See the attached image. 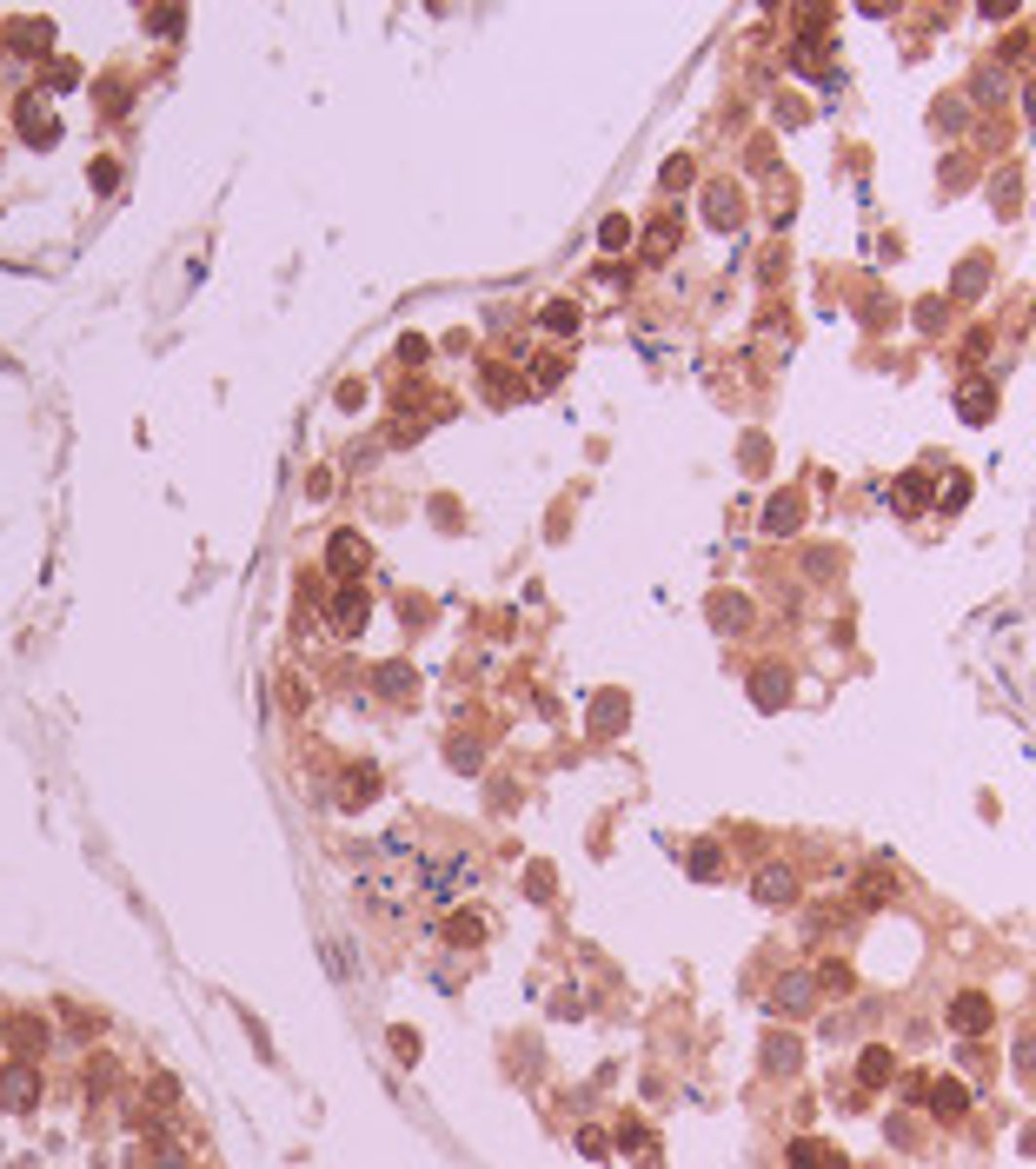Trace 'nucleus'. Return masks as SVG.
<instances>
[{
	"label": "nucleus",
	"instance_id": "9b49d317",
	"mask_svg": "<svg viewBox=\"0 0 1036 1169\" xmlns=\"http://www.w3.org/2000/svg\"><path fill=\"white\" fill-rule=\"evenodd\" d=\"M751 698H758V712H777V705L791 698V672H784V665H758V672H751Z\"/></svg>",
	"mask_w": 1036,
	"mask_h": 1169
},
{
	"label": "nucleus",
	"instance_id": "39448f33",
	"mask_svg": "<svg viewBox=\"0 0 1036 1169\" xmlns=\"http://www.w3.org/2000/svg\"><path fill=\"white\" fill-rule=\"evenodd\" d=\"M751 897H758V904H771V910H784L791 897H797V870H791V864H758Z\"/></svg>",
	"mask_w": 1036,
	"mask_h": 1169
},
{
	"label": "nucleus",
	"instance_id": "c03bdc74",
	"mask_svg": "<svg viewBox=\"0 0 1036 1169\" xmlns=\"http://www.w3.org/2000/svg\"><path fill=\"white\" fill-rule=\"evenodd\" d=\"M1023 114H1030V127H1036V80L1023 87Z\"/></svg>",
	"mask_w": 1036,
	"mask_h": 1169
},
{
	"label": "nucleus",
	"instance_id": "aec40b11",
	"mask_svg": "<svg viewBox=\"0 0 1036 1169\" xmlns=\"http://www.w3.org/2000/svg\"><path fill=\"white\" fill-rule=\"evenodd\" d=\"M990 200H997V213H1017L1023 206V166H1003L990 180Z\"/></svg>",
	"mask_w": 1036,
	"mask_h": 1169
},
{
	"label": "nucleus",
	"instance_id": "72a5a7b5",
	"mask_svg": "<svg viewBox=\"0 0 1036 1169\" xmlns=\"http://www.w3.org/2000/svg\"><path fill=\"white\" fill-rule=\"evenodd\" d=\"M917 333H944V300H917Z\"/></svg>",
	"mask_w": 1036,
	"mask_h": 1169
},
{
	"label": "nucleus",
	"instance_id": "f03ea898",
	"mask_svg": "<svg viewBox=\"0 0 1036 1169\" xmlns=\"http://www.w3.org/2000/svg\"><path fill=\"white\" fill-rule=\"evenodd\" d=\"M817 997H824V990H817L811 970H784V977H777V990H771V1010L797 1023V1017H811V1010H817Z\"/></svg>",
	"mask_w": 1036,
	"mask_h": 1169
},
{
	"label": "nucleus",
	"instance_id": "a19ab883",
	"mask_svg": "<svg viewBox=\"0 0 1036 1169\" xmlns=\"http://www.w3.org/2000/svg\"><path fill=\"white\" fill-rule=\"evenodd\" d=\"M665 187H691V160H684V153L665 166Z\"/></svg>",
	"mask_w": 1036,
	"mask_h": 1169
},
{
	"label": "nucleus",
	"instance_id": "f8f14e48",
	"mask_svg": "<svg viewBox=\"0 0 1036 1169\" xmlns=\"http://www.w3.org/2000/svg\"><path fill=\"white\" fill-rule=\"evenodd\" d=\"M924 1103H930V1116H944V1123H950V1116L970 1110V1090H963L957 1077H937V1083H924Z\"/></svg>",
	"mask_w": 1036,
	"mask_h": 1169
},
{
	"label": "nucleus",
	"instance_id": "37998d69",
	"mask_svg": "<svg viewBox=\"0 0 1036 1169\" xmlns=\"http://www.w3.org/2000/svg\"><path fill=\"white\" fill-rule=\"evenodd\" d=\"M963 505H970V486H963V479H957V486L944 492V512H963Z\"/></svg>",
	"mask_w": 1036,
	"mask_h": 1169
},
{
	"label": "nucleus",
	"instance_id": "ddd939ff",
	"mask_svg": "<svg viewBox=\"0 0 1036 1169\" xmlns=\"http://www.w3.org/2000/svg\"><path fill=\"white\" fill-rule=\"evenodd\" d=\"M47 1017H14L7 1023V1043H14V1056H27V1063H40V1050H47Z\"/></svg>",
	"mask_w": 1036,
	"mask_h": 1169
},
{
	"label": "nucleus",
	"instance_id": "ea45409f",
	"mask_svg": "<svg viewBox=\"0 0 1036 1169\" xmlns=\"http://www.w3.org/2000/svg\"><path fill=\"white\" fill-rule=\"evenodd\" d=\"M100 100H107V114H127V87L120 80H100Z\"/></svg>",
	"mask_w": 1036,
	"mask_h": 1169
},
{
	"label": "nucleus",
	"instance_id": "4c0bfd02",
	"mask_svg": "<svg viewBox=\"0 0 1036 1169\" xmlns=\"http://www.w3.org/2000/svg\"><path fill=\"white\" fill-rule=\"evenodd\" d=\"M525 891H532V897H552V870L532 864V870H525Z\"/></svg>",
	"mask_w": 1036,
	"mask_h": 1169
},
{
	"label": "nucleus",
	"instance_id": "5701e85b",
	"mask_svg": "<svg viewBox=\"0 0 1036 1169\" xmlns=\"http://www.w3.org/2000/svg\"><path fill=\"white\" fill-rule=\"evenodd\" d=\"M372 684H379L386 698H406V691H412V665H399V658H392V665H379V672H372Z\"/></svg>",
	"mask_w": 1036,
	"mask_h": 1169
},
{
	"label": "nucleus",
	"instance_id": "1a4fd4ad",
	"mask_svg": "<svg viewBox=\"0 0 1036 1169\" xmlns=\"http://www.w3.org/2000/svg\"><path fill=\"white\" fill-rule=\"evenodd\" d=\"M890 505H897L904 519L930 512V479H924V472H897V479H890Z\"/></svg>",
	"mask_w": 1036,
	"mask_h": 1169
},
{
	"label": "nucleus",
	"instance_id": "9d476101",
	"mask_svg": "<svg viewBox=\"0 0 1036 1169\" xmlns=\"http://www.w3.org/2000/svg\"><path fill=\"white\" fill-rule=\"evenodd\" d=\"M797 526H804V492H777L771 505H764V531L771 538H791Z\"/></svg>",
	"mask_w": 1036,
	"mask_h": 1169
},
{
	"label": "nucleus",
	"instance_id": "cd10ccee",
	"mask_svg": "<svg viewBox=\"0 0 1036 1169\" xmlns=\"http://www.w3.org/2000/svg\"><path fill=\"white\" fill-rule=\"evenodd\" d=\"M598 246H605V253H618V246H631V220H625V213H611V220L598 227Z\"/></svg>",
	"mask_w": 1036,
	"mask_h": 1169
},
{
	"label": "nucleus",
	"instance_id": "20e7f679",
	"mask_svg": "<svg viewBox=\"0 0 1036 1169\" xmlns=\"http://www.w3.org/2000/svg\"><path fill=\"white\" fill-rule=\"evenodd\" d=\"M990 1023H997V1004H990L983 990H963L957 1004H950V1030H957V1037H983Z\"/></svg>",
	"mask_w": 1036,
	"mask_h": 1169
},
{
	"label": "nucleus",
	"instance_id": "7c9ffc66",
	"mask_svg": "<svg viewBox=\"0 0 1036 1169\" xmlns=\"http://www.w3.org/2000/svg\"><path fill=\"white\" fill-rule=\"evenodd\" d=\"M671 239H678V220H658V227L645 233V253L658 260V253H671Z\"/></svg>",
	"mask_w": 1036,
	"mask_h": 1169
},
{
	"label": "nucleus",
	"instance_id": "393cba45",
	"mask_svg": "<svg viewBox=\"0 0 1036 1169\" xmlns=\"http://www.w3.org/2000/svg\"><path fill=\"white\" fill-rule=\"evenodd\" d=\"M791 67L811 80H831V60H824V47H791Z\"/></svg>",
	"mask_w": 1036,
	"mask_h": 1169
},
{
	"label": "nucleus",
	"instance_id": "dca6fc26",
	"mask_svg": "<svg viewBox=\"0 0 1036 1169\" xmlns=\"http://www.w3.org/2000/svg\"><path fill=\"white\" fill-rule=\"evenodd\" d=\"M957 413L970 419V425H983V419L997 413V385H990V379H970V385L957 392Z\"/></svg>",
	"mask_w": 1036,
	"mask_h": 1169
},
{
	"label": "nucleus",
	"instance_id": "412c9836",
	"mask_svg": "<svg viewBox=\"0 0 1036 1169\" xmlns=\"http://www.w3.org/2000/svg\"><path fill=\"white\" fill-rule=\"evenodd\" d=\"M930 127H937V133H963V127H970V100H963V93H944L937 114H930Z\"/></svg>",
	"mask_w": 1036,
	"mask_h": 1169
},
{
	"label": "nucleus",
	"instance_id": "473e14b6",
	"mask_svg": "<svg viewBox=\"0 0 1036 1169\" xmlns=\"http://www.w3.org/2000/svg\"><path fill=\"white\" fill-rule=\"evenodd\" d=\"M817 990H851V964H837V957H831V964L817 970Z\"/></svg>",
	"mask_w": 1036,
	"mask_h": 1169
},
{
	"label": "nucleus",
	"instance_id": "4468645a",
	"mask_svg": "<svg viewBox=\"0 0 1036 1169\" xmlns=\"http://www.w3.org/2000/svg\"><path fill=\"white\" fill-rule=\"evenodd\" d=\"M890 897H897V877H890V870H864V877H857V891H851L857 910H884Z\"/></svg>",
	"mask_w": 1036,
	"mask_h": 1169
},
{
	"label": "nucleus",
	"instance_id": "f3484780",
	"mask_svg": "<svg viewBox=\"0 0 1036 1169\" xmlns=\"http://www.w3.org/2000/svg\"><path fill=\"white\" fill-rule=\"evenodd\" d=\"M890 1077H897V1056H890L884 1043H870V1050L857 1056V1083H864V1090H884Z\"/></svg>",
	"mask_w": 1036,
	"mask_h": 1169
},
{
	"label": "nucleus",
	"instance_id": "e433bc0d",
	"mask_svg": "<svg viewBox=\"0 0 1036 1169\" xmlns=\"http://www.w3.org/2000/svg\"><path fill=\"white\" fill-rule=\"evenodd\" d=\"M180 20H186L180 7H160V14H153L147 27H153V34H180Z\"/></svg>",
	"mask_w": 1036,
	"mask_h": 1169
},
{
	"label": "nucleus",
	"instance_id": "c85d7f7f",
	"mask_svg": "<svg viewBox=\"0 0 1036 1169\" xmlns=\"http://www.w3.org/2000/svg\"><path fill=\"white\" fill-rule=\"evenodd\" d=\"M711 618L738 632V625H751V604H744V599H711Z\"/></svg>",
	"mask_w": 1036,
	"mask_h": 1169
},
{
	"label": "nucleus",
	"instance_id": "6ab92c4d",
	"mask_svg": "<svg viewBox=\"0 0 1036 1169\" xmlns=\"http://www.w3.org/2000/svg\"><path fill=\"white\" fill-rule=\"evenodd\" d=\"M797 1063H804V1043H797V1037H764V1070H771V1077H791V1070H797Z\"/></svg>",
	"mask_w": 1036,
	"mask_h": 1169
},
{
	"label": "nucleus",
	"instance_id": "423d86ee",
	"mask_svg": "<svg viewBox=\"0 0 1036 1169\" xmlns=\"http://www.w3.org/2000/svg\"><path fill=\"white\" fill-rule=\"evenodd\" d=\"M366 538H359V531H333V538H326V571H333V578H359V571H366Z\"/></svg>",
	"mask_w": 1036,
	"mask_h": 1169
},
{
	"label": "nucleus",
	"instance_id": "a211bd4d",
	"mask_svg": "<svg viewBox=\"0 0 1036 1169\" xmlns=\"http://www.w3.org/2000/svg\"><path fill=\"white\" fill-rule=\"evenodd\" d=\"M47 40H54V27H47V20H7V47H14L20 60H34Z\"/></svg>",
	"mask_w": 1036,
	"mask_h": 1169
},
{
	"label": "nucleus",
	"instance_id": "f704fd0d",
	"mask_svg": "<svg viewBox=\"0 0 1036 1169\" xmlns=\"http://www.w3.org/2000/svg\"><path fill=\"white\" fill-rule=\"evenodd\" d=\"M970 93H977V100H990V93H1003V67H983V74L970 80Z\"/></svg>",
	"mask_w": 1036,
	"mask_h": 1169
},
{
	"label": "nucleus",
	"instance_id": "4be33fe9",
	"mask_svg": "<svg viewBox=\"0 0 1036 1169\" xmlns=\"http://www.w3.org/2000/svg\"><path fill=\"white\" fill-rule=\"evenodd\" d=\"M983 286H990V260H983V253H970V260L957 266V293H963V300H977Z\"/></svg>",
	"mask_w": 1036,
	"mask_h": 1169
},
{
	"label": "nucleus",
	"instance_id": "f257e3e1",
	"mask_svg": "<svg viewBox=\"0 0 1036 1169\" xmlns=\"http://www.w3.org/2000/svg\"><path fill=\"white\" fill-rule=\"evenodd\" d=\"M40 1090H47V1077H40V1063H27V1056H14V1063H0V1103L20 1116V1110H34Z\"/></svg>",
	"mask_w": 1036,
	"mask_h": 1169
},
{
	"label": "nucleus",
	"instance_id": "0eeeda50",
	"mask_svg": "<svg viewBox=\"0 0 1036 1169\" xmlns=\"http://www.w3.org/2000/svg\"><path fill=\"white\" fill-rule=\"evenodd\" d=\"M366 618H372V599L359 592V585H339V592H333V632H339V639H359V632H366Z\"/></svg>",
	"mask_w": 1036,
	"mask_h": 1169
},
{
	"label": "nucleus",
	"instance_id": "c9c22d12",
	"mask_svg": "<svg viewBox=\"0 0 1036 1169\" xmlns=\"http://www.w3.org/2000/svg\"><path fill=\"white\" fill-rule=\"evenodd\" d=\"M558 379H565V366H558V359H538V366H532V385H538V392H552Z\"/></svg>",
	"mask_w": 1036,
	"mask_h": 1169
},
{
	"label": "nucleus",
	"instance_id": "79ce46f5",
	"mask_svg": "<svg viewBox=\"0 0 1036 1169\" xmlns=\"http://www.w3.org/2000/svg\"><path fill=\"white\" fill-rule=\"evenodd\" d=\"M47 80H54V87H74L80 67H74V60H54V67H47Z\"/></svg>",
	"mask_w": 1036,
	"mask_h": 1169
},
{
	"label": "nucleus",
	"instance_id": "c756f323",
	"mask_svg": "<svg viewBox=\"0 0 1036 1169\" xmlns=\"http://www.w3.org/2000/svg\"><path fill=\"white\" fill-rule=\"evenodd\" d=\"M718 870H724L718 844H691V877H718Z\"/></svg>",
	"mask_w": 1036,
	"mask_h": 1169
},
{
	"label": "nucleus",
	"instance_id": "a878e982",
	"mask_svg": "<svg viewBox=\"0 0 1036 1169\" xmlns=\"http://www.w3.org/2000/svg\"><path fill=\"white\" fill-rule=\"evenodd\" d=\"M824 27H831V7H804V14H797V47H817Z\"/></svg>",
	"mask_w": 1036,
	"mask_h": 1169
},
{
	"label": "nucleus",
	"instance_id": "bb28decb",
	"mask_svg": "<svg viewBox=\"0 0 1036 1169\" xmlns=\"http://www.w3.org/2000/svg\"><path fill=\"white\" fill-rule=\"evenodd\" d=\"M445 937H452V943H479V937H485V917H472V910H459V917L445 924Z\"/></svg>",
	"mask_w": 1036,
	"mask_h": 1169
},
{
	"label": "nucleus",
	"instance_id": "58836bf2",
	"mask_svg": "<svg viewBox=\"0 0 1036 1169\" xmlns=\"http://www.w3.org/2000/svg\"><path fill=\"white\" fill-rule=\"evenodd\" d=\"M1017 1063H1023V1077H1036V1030L1017 1037Z\"/></svg>",
	"mask_w": 1036,
	"mask_h": 1169
},
{
	"label": "nucleus",
	"instance_id": "7ed1b4c3",
	"mask_svg": "<svg viewBox=\"0 0 1036 1169\" xmlns=\"http://www.w3.org/2000/svg\"><path fill=\"white\" fill-rule=\"evenodd\" d=\"M14 120H20V140H27V147H54V140H60V120H54V107H47L40 93H27V100L14 107Z\"/></svg>",
	"mask_w": 1036,
	"mask_h": 1169
},
{
	"label": "nucleus",
	"instance_id": "2eb2a0df",
	"mask_svg": "<svg viewBox=\"0 0 1036 1169\" xmlns=\"http://www.w3.org/2000/svg\"><path fill=\"white\" fill-rule=\"evenodd\" d=\"M791 1169H851V1163H844V1156H837L831 1143H817V1136H797V1143H791Z\"/></svg>",
	"mask_w": 1036,
	"mask_h": 1169
},
{
	"label": "nucleus",
	"instance_id": "6e6552de",
	"mask_svg": "<svg viewBox=\"0 0 1036 1169\" xmlns=\"http://www.w3.org/2000/svg\"><path fill=\"white\" fill-rule=\"evenodd\" d=\"M704 213H711V227H738L744 220V193L731 187V180H711V187H704Z\"/></svg>",
	"mask_w": 1036,
	"mask_h": 1169
},
{
	"label": "nucleus",
	"instance_id": "b1692460",
	"mask_svg": "<svg viewBox=\"0 0 1036 1169\" xmlns=\"http://www.w3.org/2000/svg\"><path fill=\"white\" fill-rule=\"evenodd\" d=\"M538 319H545V333H558V340H565V333H578V306H572V300H552Z\"/></svg>",
	"mask_w": 1036,
	"mask_h": 1169
},
{
	"label": "nucleus",
	"instance_id": "2f4dec72",
	"mask_svg": "<svg viewBox=\"0 0 1036 1169\" xmlns=\"http://www.w3.org/2000/svg\"><path fill=\"white\" fill-rule=\"evenodd\" d=\"M618 1150H638V1156H658L651 1130H638V1123H625V1130H618Z\"/></svg>",
	"mask_w": 1036,
	"mask_h": 1169
}]
</instances>
